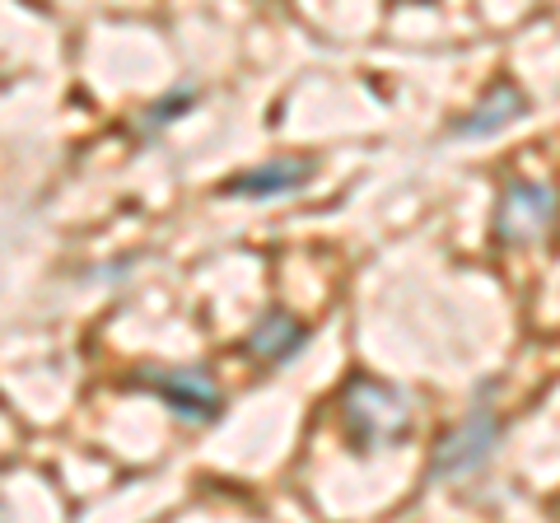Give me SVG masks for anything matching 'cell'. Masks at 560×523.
Returning <instances> with one entry per match:
<instances>
[{
  "label": "cell",
  "instance_id": "obj_2",
  "mask_svg": "<svg viewBox=\"0 0 560 523\" xmlns=\"http://www.w3.org/2000/svg\"><path fill=\"white\" fill-rule=\"evenodd\" d=\"M560 220V191L551 183H528L518 178L500 191L495 206V239L510 248H528L541 234H551V224Z\"/></svg>",
  "mask_w": 560,
  "mask_h": 523
},
{
  "label": "cell",
  "instance_id": "obj_5",
  "mask_svg": "<svg viewBox=\"0 0 560 523\" xmlns=\"http://www.w3.org/2000/svg\"><path fill=\"white\" fill-rule=\"evenodd\" d=\"M313 178V160H267L257 168H243L238 178H230V197H248V201H271V197H290L304 191Z\"/></svg>",
  "mask_w": 560,
  "mask_h": 523
},
{
  "label": "cell",
  "instance_id": "obj_3",
  "mask_svg": "<svg viewBox=\"0 0 560 523\" xmlns=\"http://www.w3.org/2000/svg\"><path fill=\"white\" fill-rule=\"evenodd\" d=\"M495 444H500V416L490 407H477L467 421H458L440 440V449H434V458H430V477L458 481V477L481 473L490 463V453H495Z\"/></svg>",
  "mask_w": 560,
  "mask_h": 523
},
{
  "label": "cell",
  "instance_id": "obj_4",
  "mask_svg": "<svg viewBox=\"0 0 560 523\" xmlns=\"http://www.w3.org/2000/svg\"><path fill=\"white\" fill-rule=\"evenodd\" d=\"M154 393L164 397V403L183 416V421H215L224 397L215 388V379H210L206 370H197V364H183V370H164V374H150Z\"/></svg>",
  "mask_w": 560,
  "mask_h": 523
},
{
  "label": "cell",
  "instance_id": "obj_1",
  "mask_svg": "<svg viewBox=\"0 0 560 523\" xmlns=\"http://www.w3.org/2000/svg\"><path fill=\"white\" fill-rule=\"evenodd\" d=\"M346 426L360 449H393L411 434V403L383 379H355L346 388Z\"/></svg>",
  "mask_w": 560,
  "mask_h": 523
},
{
  "label": "cell",
  "instance_id": "obj_6",
  "mask_svg": "<svg viewBox=\"0 0 560 523\" xmlns=\"http://www.w3.org/2000/svg\"><path fill=\"white\" fill-rule=\"evenodd\" d=\"M304 341H308L304 323L290 318V313H280V309H271L267 318H257V327L248 333V356H257L261 364H280V360H290L294 351H300Z\"/></svg>",
  "mask_w": 560,
  "mask_h": 523
},
{
  "label": "cell",
  "instance_id": "obj_7",
  "mask_svg": "<svg viewBox=\"0 0 560 523\" xmlns=\"http://www.w3.org/2000/svg\"><path fill=\"white\" fill-rule=\"evenodd\" d=\"M523 113H528L523 90H514V84H495V90L458 121V136H495V131L510 127V121H518Z\"/></svg>",
  "mask_w": 560,
  "mask_h": 523
}]
</instances>
